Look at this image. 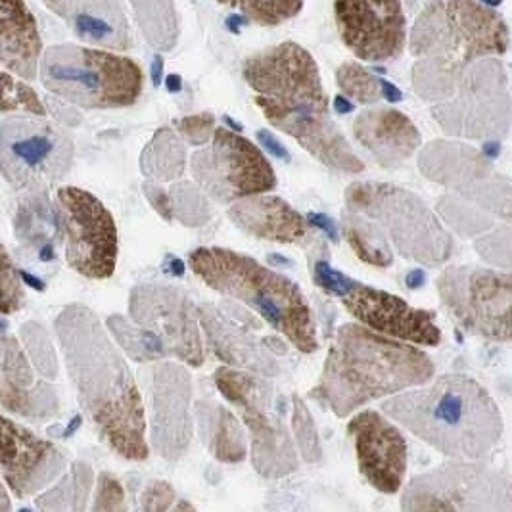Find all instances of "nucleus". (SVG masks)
<instances>
[{
	"label": "nucleus",
	"instance_id": "f257e3e1",
	"mask_svg": "<svg viewBox=\"0 0 512 512\" xmlns=\"http://www.w3.org/2000/svg\"><path fill=\"white\" fill-rule=\"evenodd\" d=\"M64 365L98 436L127 461H146V409L135 374L93 309L71 303L54 321Z\"/></svg>",
	"mask_w": 512,
	"mask_h": 512
},
{
	"label": "nucleus",
	"instance_id": "f03ea898",
	"mask_svg": "<svg viewBox=\"0 0 512 512\" xmlns=\"http://www.w3.org/2000/svg\"><path fill=\"white\" fill-rule=\"evenodd\" d=\"M242 75L265 119L315 160L350 175L365 169L330 116L319 66L302 45L286 41L257 52L244 62Z\"/></svg>",
	"mask_w": 512,
	"mask_h": 512
},
{
	"label": "nucleus",
	"instance_id": "7ed1b4c3",
	"mask_svg": "<svg viewBox=\"0 0 512 512\" xmlns=\"http://www.w3.org/2000/svg\"><path fill=\"white\" fill-rule=\"evenodd\" d=\"M382 413L445 457L463 461H488L505 428L497 401L463 374H445L388 397Z\"/></svg>",
	"mask_w": 512,
	"mask_h": 512
},
{
	"label": "nucleus",
	"instance_id": "20e7f679",
	"mask_svg": "<svg viewBox=\"0 0 512 512\" xmlns=\"http://www.w3.org/2000/svg\"><path fill=\"white\" fill-rule=\"evenodd\" d=\"M434 374L436 365L415 344L350 323L338 328L311 397L346 419L371 401L430 382Z\"/></svg>",
	"mask_w": 512,
	"mask_h": 512
},
{
	"label": "nucleus",
	"instance_id": "39448f33",
	"mask_svg": "<svg viewBox=\"0 0 512 512\" xmlns=\"http://www.w3.org/2000/svg\"><path fill=\"white\" fill-rule=\"evenodd\" d=\"M509 48L505 20L478 0H432L420 12L411 52L413 87L426 102L440 104L455 93L466 68Z\"/></svg>",
	"mask_w": 512,
	"mask_h": 512
},
{
	"label": "nucleus",
	"instance_id": "423d86ee",
	"mask_svg": "<svg viewBox=\"0 0 512 512\" xmlns=\"http://www.w3.org/2000/svg\"><path fill=\"white\" fill-rule=\"evenodd\" d=\"M188 267L211 290L254 309L296 350H319L311 307L294 280L261 265L254 257L217 246L190 252Z\"/></svg>",
	"mask_w": 512,
	"mask_h": 512
},
{
	"label": "nucleus",
	"instance_id": "0eeeda50",
	"mask_svg": "<svg viewBox=\"0 0 512 512\" xmlns=\"http://www.w3.org/2000/svg\"><path fill=\"white\" fill-rule=\"evenodd\" d=\"M39 71L48 93L85 110L133 106L144 85L139 64L108 48L56 45L45 50Z\"/></svg>",
	"mask_w": 512,
	"mask_h": 512
},
{
	"label": "nucleus",
	"instance_id": "6e6552de",
	"mask_svg": "<svg viewBox=\"0 0 512 512\" xmlns=\"http://www.w3.org/2000/svg\"><path fill=\"white\" fill-rule=\"evenodd\" d=\"M346 204L376 221L397 252L420 265H443L453 250V238L417 194L384 183H353Z\"/></svg>",
	"mask_w": 512,
	"mask_h": 512
},
{
	"label": "nucleus",
	"instance_id": "1a4fd4ad",
	"mask_svg": "<svg viewBox=\"0 0 512 512\" xmlns=\"http://www.w3.org/2000/svg\"><path fill=\"white\" fill-rule=\"evenodd\" d=\"M215 386L236 407L250 430V455L257 474L267 480L284 478L298 468L294 436L284 420V401L261 374L221 367Z\"/></svg>",
	"mask_w": 512,
	"mask_h": 512
},
{
	"label": "nucleus",
	"instance_id": "9d476101",
	"mask_svg": "<svg viewBox=\"0 0 512 512\" xmlns=\"http://www.w3.org/2000/svg\"><path fill=\"white\" fill-rule=\"evenodd\" d=\"M403 511L512 512V478L484 461L453 459L415 476L401 495Z\"/></svg>",
	"mask_w": 512,
	"mask_h": 512
},
{
	"label": "nucleus",
	"instance_id": "9b49d317",
	"mask_svg": "<svg viewBox=\"0 0 512 512\" xmlns=\"http://www.w3.org/2000/svg\"><path fill=\"white\" fill-rule=\"evenodd\" d=\"M70 135L41 116L6 117L0 129L2 175L16 190L47 188L70 173Z\"/></svg>",
	"mask_w": 512,
	"mask_h": 512
},
{
	"label": "nucleus",
	"instance_id": "f8f14e48",
	"mask_svg": "<svg viewBox=\"0 0 512 512\" xmlns=\"http://www.w3.org/2000/svg\"><path fill=\"white\" fill-rule=\"evenodd\" d=\"M440 302L465 332L512 342V275L484 267H447L438 277Z\"/></svg>",
	"mask_w": 512,
	"mask_h": 512
},
{
	"label": "nucleus",
	"instance_id": "ddd939ff",
	"mask_svg": "<svg viewBox=\"0 0 512 512\" xmlns=\"http://www.w3.org/2000/svg\"><path fill=\"white\" fill-rule=\"evenodd\" d=\"M190 169L194 183L221 204H236L277 187L265 154L252 140L225 127H217L210 142L192 154Z\"/></svg>",
	"mask_w": 512,
	"mask_h": 512
},
{
	"label": "nucleus",
	"instance_id": "4468645a",
	"mask_svg": "<svg viewBox=\"0 0 512 512\" xmlns=\"http://www.w3.org/2000/svg\"><path fill=\"white\" fill-rule=\"evenodd\" d=\"M432 116L453 137H503L511 123L507 73L495 58H482L466 68L455 93L432 108Z\"/></svg>",
	"mask_w": 512,
	"mask_h": 512
},
{
	"label": "nucleus",
	"instance_id": "2eb2a0df",
	"mask_svg": "<svg viewBox=\"0 0 512 512\" xmlns=\"http://www.w3.org/2000/svg\"><path fill=\"white\" fill-rule=\"evenodd\" d=\"M56 208L62 223L66 261L85 279H110L116 271L119 238L116 219L85 188L56 190Z\"/></svg>",
	"mask_w": 512,
	"mask_h": 512
},
{
	"label": "nucleus",
	"instance_id": "dca6fc26",
	"mask_svg": "<svg viewBox=\"0 0 512 512\" xmlns=\"http://www.w3.org/2000/svg\"><path fill=\"white\" fill-rule=\"evenodd\" d=\"M129 317L158 334L175 359L188 367L204 365L198 307L173 286L142 284L131 292Z\"/></svg>",
	"mask_w": 512,
	"mask_h": 512
},
{
	"label": "nucleus",
	"instance_id": "f3484780",
	"mask_svg": "<svg viewBox=\"0 0 512 512\" xmlns=\"http://www.w3.org/2000/svg\"><path fill=\"white\" fill-rule=\"evenodd\" d=\"M334 16L344 45L365 62H388L407 45L401 0H334Z\"/></svg>",
	"mask_w": 512,
	"mask_h": 512
},
{
	"label": "nucleus",
	"instance_id": "a211bd4d",
	"mask_svg": "<svg viewBox=\"0 0 512 512\" xmlns=\"http://www.w3.org/2000/svg\"><path fill=\"white\" fill-rule=\"evenodd\" d=\"M148 374L152 447L165 461H179L194 432L192 378L183 365L173 361H158Z\"/></svg>",
	"mask_w": 512,
	"mask_h": 512
},
{
	"label": "nucleus",
	"instance_id": "6ab92c4d",
	"mask_svg": "<svg viewBox=\"0 0 512 512\" xmlns=\"http://www.w3.org/2000/svg\"><path fill=\"white\" fill-rule=\"evenodd\" d=\"M357 466L369 486L380 493L394 495L403 488L409 449L392 420L378 411H361L348 422Z\"/></svg>",
	"mask_w": 512,
	"mask_h": 512
},
{
	"label": "nucleus",
	"instance_id": "aec40b11",
	"mask_svg": "<svg viewBox=\"0 0 512 512\" xmlns=\"http://www.w3.org/2000/svg\"><path fill=\"white\" fill-rule=\"evenodd\" d=\"M342 302L357 323L388 338L428 348H436L442 342L434 311L413 307L390 292L357 284Z\"/></svg>",
	"mask_w": 512,
	"mask_h": 512
},
{
	"label": "nucleus",
	"instance_id": "412c9836",
	"mask_svg": "<svg viewBox=\"0 0 512 512\" xmlns=\"http://www.w3.org/2000/svg\"><path fill=\"white\" fill-rule=\"evenodd\" d=\"M2 482L16 499H27L64 474L68 459L48 440L2 417Z\"/></svg>",
	"mask_w": 512,
	"mask_h": 512
},
{
	"label": "nucleus",
	"instance_id": "4be33fe9",
	"mask_svg": "<svg viewBox=\"0 0 512 512\" xmlns=\"http://www.w3.org/2000/svg\"><path fill=\"white\" fill-rule=\"evenodd\" d=\"M0 403L6 413L31 420H47L58 415L60 396L50 380L37 373L20 338L2 336V376Z\"/></svg>",
	"mask_w": 512,
	"mask_h": 512
},
{
	"label": "nucleus",
	"instance_id": "5701e85b",
	"mask_svg": "<svg viewBox=\"0 0 512 512\" xmlns=\"http://www.w3.org/2000/svg\"><path fill=\"white\" fill-rule=\"evenodd\" d=\"M198 315L211 350L229 367L248 369L261 376L277 373L275 353H269L267 346L259 344L248 330L250 315L233 305H202Z\"/></svg>",
	"mask_w": 512,
	"mask_h": 512
},
{
	"label": "nucleus",
	"instance_id": "b1692460",
	"mask_svg": "<svg viewBox=\"0 0 512 512\" xmlns=\"http://www.w3.org/2000/svg\"><path fill=\"white\" fill-rule=\"evenodd\" d=\"M353 135L382 167L407 162L422 144L417 125L394 108L365 110L353 123Z\"/></svg>",
	"mask_w": 512,
	"mask_h": 512
},
{
	"label": "nucleus",
	"instance_id": "393cba45",
	"mask_svg": "<svg viewBox=\"0 0 512 512\" xmlns=\"http://www.w3.org/2000/svg\"><path fill=\"white\" fill-rule=\"evenodd\" d=\"M73 33L94 47L125 50L131 31L119 0H43Z\"/></svg>",
	"mask_w": 512,
	"mask_h": 512
},
{
	"label": "nucleus",
	"instance_id": "a878e982",
	"mask_svg": "<svg viewBox=\"0 0 512 512\" xmlns=\"http://www.w3.org/2000/svg\"><path fill=\"white\" fill-rule=\"evenodd\" d=\"M234 225L254 238L279 244H305L311 238V223L279 196L257 194L231 204Z\"/></svg>",
	"mask_w": 512,
	"mask_h": 512
},
{
	"label": "nucleus",
	"instance_id": "bb28decb",
	"mask_svg": "<svg viewBox=\"0 0 512 512\" xmlns=\"http://www.w3.org/2000/svg\"><path fill=\"white\" fill-rule=\"evenodd\" d=\"M0 37V62L4 71L25 81L35 79L45 52L37 22L24 0H0Z\"/></svg>",
	"mask_w": 512,
	"mask_h": 512
},
{
	"label": "nucleus",
	"instance_id": "cd10ccee",
	"mask_svg": "<svg viewBox=\"0 0 512 512\" xmlns=\"http://www.w3.org/2000/svg\"><path fill=\"white\" fill-rule=\"evenodd\" d=\"M14 234L25 252H33L39 261L56 259V242L62 238V223L56 204L50 202L47 188L24 190L14 217Z\"/></svg>",
	"mask_w": 512,
	"mask_h": 512
},
{
	"label": "nucleus",
	"instance_id": "c85d7f7f",
	"mask_svg": "<svg viewBox=\"0 0 512 512\" xmlns=\"http://www.w3.org/2000/svg\"><path fill=\"white\" fill-rule=\"evenodd\" d=\"M198 419H200L202 438L217 461L236 465L246 459L248 455L246 432L242 430L238 419L225 405L200 403Z\"/></svg>",
	"mask_w": 512,
	"mask_h": 512
},
{
	"label": "nucleus",
	"instance_id": "c756f323",
	"mask_svg": "<svg viewBox=\"0 0 512 512\" xmlns=\"http://www.w3.org/2000/svg\"><path fill=\"white\" fill-rule=\"evenodd\" d=\"M175 131L162 127L140 154V171L146 179L173 183L185 175L187 148Z\"/></svg>",
	"mask_w": 512,
	"mask_h": 512
},
{
	"label": "nucleus",
	"instance_id": "7c9ffc66",
	"mask_svg": "<svg viewBox=\"0 0 512 512\" xmlns=\"http://www.w3.org/2000/svg\"><path fill=\"white\" fill-rule=\"evenodd\" d=\"M342 233L346 236L353 254L363 263H369L378 269H388L394 263V252L388 244L386 233L373 219L357 211H350L344 215Z\"/></svg>",
	"mask_w": 512,
	"mask_h": 512
},
{
	"label": "nucleus",
	"instance_id": "2f4dec72",
	"mask_svg": "<svg viewBox=\"0 0 512 512\" xmlns=\"http://www.w3.org/2000/svg\"><path fill=\"white\" fill-rule=\"evenodd\" d=\"M93 484V468L87 463H75L52 488L47 489L41 497H37V509L85 511Z\"/></svg>",
	"mask_w": 512,
	"mask_h": 512
},
{
	"label": "nucleus",
	"instance_id": "473e14b6",
	"mask_svg": "<svg viewBox=\"0 0 512 512\" xmlns=\"http://www.w3.org/2000/svg\"><path fill=\"white\" fill-rule=\"evenodd\" d=\"M106 326L121 351L137 363H156L169 355L162 338L152 330L135 323L131 317L110 315L106 319Z\"/></svg>",
	"mask_w": 512,
	"mask_h": 512
},
{
	"label": "nucleus",
	"instance_id": "72a5a7b5",
	"mask_svg": "<svg viewBox=\"0 0 512 512\" xmlns=\"http://www.w3.org/2000/svg\"><path fill=\"white\" fill-rule=\"evenodd\" d=\"M146 41L160 50H171L179 39V20L173 0H131Z\"/></svg>",
	"mask_w": 512,
	"mask_h": 512
},
{
	"label": "nucleus",
	"instance_id": "f704fd0d",
	"mask_svg": "<svg viewBox=\"0 0 512 512\" xmlns=\"http://www.w3.org/2000/svg\"><path fill=\"white\" fill-rule=\"evenodd\" d=\"M223 6L238 10L246 20L265 27H275L296 18L303 0H217Z\"/></svg>",
	"mask_w": 512,
	"mask_h": 512
},
{
	"label": "nucleus",
	"instance_id": "c9c22d12",
	"mask_svg": "<svg viewBox=\"0 0 512 512\" xmlns=\"http://www.w3.org/2000/svg\"><path fill=\"white\" fill-rule=\"evenodd\" d=\"M20 342L24 346L27 357L31 359L33 367L37 369V373L48 380H54L60 373V365L45 326L35 321L25 323L20 330Z\"/></svg>",
	"mask_w": 512,
	"mask_h": 512
},
{
	"label": "nucleus",
	"instance_id": "e433bc0d",
	"mask_svg": "<svg viewBox=\"0 0 512 512\" xmlns=\"http://www.w3.org/2000/svg\"><path fill=\"white\" fill-rule=\"evenodd\" d=\"M173 215L187 227H202L210 221V204L206 200V192L200 185L179 183L169 188Z\"/></svg>",
	"mask_w": 512,
	"mask_h": 512
},
{
	"label": "nucleus",
	"instance_id": "4c0bfd02",
	"mask_svg": "<svg viewBox=\"0 0 512 512\" xmlns=\"http://www.w3.org/2000/svg\"><path fill=\"white\" fill-rule=\"evenodd\" d=\"M336 83L342 94L359 104H374L380 100V81L357 62H346L336 71Z\"/></svg>",
	"mask_w": 512,
	"mask_h": 512
},
{
	"label": "nucleus",
	"instance_id": "58836bf2",
	"mask_svg": "<svg viewBox=\"0 0 512 512\" xmlns=\"http://www.w3.org/2000/svg\"><path fill=\"white\" fill-rule=\"evenodd\" d=\"M22 112L27 116H47V108L24 81H20L10 71H2V114Z\"/></svg>",
	"mask_w": 512,
	"mask_h": 512
},
{
	"label": "nucleus",
	"instance_id": "ea45409f",
	"mask_svg": "<svg viewBox=\"0 0 512 512\" xmlns=\"http://www.w3.org/2000/svg\"><path fill=\"white\" fill-rule=\"evenodd\" d=\"M292 432L294 440L298 443V451L303 459L311 465L319 463L323 457V447L319 440V432L315 426V420L311 417V411L303 403L302 397H294L292 401Z\"/></svg>",
	"mask_w": 512,
	"mask_h": 512
},
{
	"label": "nucleus",
	"instance_id": "a19ab883",
	"mask_svg": "<svg viewBox=\"0 0 512 512\" xmlns=\"http://www.w3.org/2000/svg\"><path fill=\"white\" fill-rule=\"evenodd\" d=\"M2 315L8 317L22 309L25 302L22 275L12 263V257L8 254L6 246H2Z\"/></svg>",
	"mask_w": 512,
	"mask_h": 512
},
{
	"label": "nucleus",
	"instance_id": "79ce46f5",
	"mask_svg": "<svg viewBox=\"0 0 512 512\" xmlns=\"http://www.w3.org/2000/svg\"><path fill=\"white\" fill-rule=\"evenodd\" d=\"M125 489L121 480L112 472H102L96 480L94 489L93 511H125Z\"/></svg>",
	"mask_w": 512,
	"mask_h": 512
},
{
	"label": "nucleus",
	"instance_id": "37998d69",
	"mask_svg": "<svg viewBox=\"0 0 512 512\" xmlns=\"http://www.w3.org/2000/svg\"><path fill=\"white\" fill-rule=\"evenodd\" d=\"M175 129L181 135V139L192 146H204L210 142L215 133V117L210 114H198L187 116L175 121Z\"/></svg>",
	"mask_w": 512,
	"mask_h": 512
},
{
	"label": "nucleus",
	"instance_id": "c03bdc74",
	"mask_svg": "<svg viewBox=\"0 0 512 512\" xmlns=\"http://www.w3.org/2000/svg\"><path fill=\"white\" fill-rule=\"evenodd\" d=\"M313 279L317 282V286H321L328 294L338 296V298H346L351 290L359 284L357 280L350 279L348 275H344V273L332 269L330 263L323 261V259H319V261L315 263Z\"/></svg>",
	"mask_w": 512,
	"mask_h": 512
},
{
	"label": "nucleus",
	"instance_id": "a18cd8bd",
	"mask_svg": "<svg viewBox=\"0 0 512 512\" xmlns=\"http://www.w3.org/2000/svg\"><path fill=\"white\" fill-rule=\"evenodd\" d=\"M175 499H177V495H175L173 486L163 482V480H156L142 491L139 509L146 512L169 511V509L175 507L173 505Z\"/></svg>",
	"mask_w": 512,
	"mask_h": 512
},
{
	"label": "nucleus",
	"instance_id": "49530a36",
	"mask_svg": "<svg viewBox=\"0 0 512 512\" xmlns=\"http://www.w3.org/2000/svg\"><path fill=\"white\" fill-rule=\"evenodd\" d=\"M144 196H146V200L150 202V206L158 211L165 221H173V219H175L169 190H165L158 181H148V183H144Z\"/></svg>",
	"mask_w": 512,
	"mask_h": 512
},
{
	"label": "nucleus",
	"instance_id": "de8ad7c7",
	"mask_svg": "<svg viewBox=\"0 0 512 512\" xmlns=\"http://www.w3.org/2000/svg\"><path fill=\"white\" fill-rule=\"evenodd\" d=\"M256 139L261 144V148H265L271 156H275L277 160H282V162H290V152L271 131L259 129L256 133Z\"/></svg>",
	"mask_w": 512,
	"mask_h": 512
},
{
	"label": "nucleus",
	"instance_id": "09e8293b",
	"mask_svg": "<svg viewBox=\"0 0 512 512\" xmlns=\"http://www.w3.org/2000/svg\"><path fill=\"white\" fill-rule=\"evenodd\" d=\"M305 217H307V221L311 223V227L323 231L332 242H338V240H340L338 225H336V221H334L330 215L319 213V211H309Z\"/></svg>",
	"mask_w": 512,
	"mask_h": 512
},
{
	"label": "nucleus",
	"instance_id": "8fccbe9b",
	"mask_svg": "<svg viewBox=\"0 0 512 512\" xmlns=\"http://www.w3.org/2000/svg\"><path fill=\"white\" fill-rule=\"evenodd\" d=\"M165 271L169 273V275H173V277H177V279H181L183 275H185V271H187V265H185V261L183 259H179L177 256H165Z\"/></svg>",
	"mask_w": 512,
	"mask_h": 512
},
{
	"label": "nucleus",
	"instance_id": "3c124183",
	"mask_svg": "<svg viewBox=\"0 0 512 512\" xmlns=\"http://www.w3.org/2000/svg\"><path fill=\"white\" fill-rule=\"evenodd\" d=\"M380 89H382V96L390 102V104H396L403 100V93L397 89L394 83L386 81V79H380Z\"/></svg>",
	"mask_w": 512,
	"mask_h": 512
},
{
	"label": "nucleus",
	"instance_id": "603ef678",
	"mask_svg": "<svg viewBox=\"0 0 512 512\" xmlns=\"http://www.w3.org/2000/svg\"><path fill=\"white\" fill-rule=\"evenodd\" d=\"M334 110H336V114L346 116V114H351V112L355 110V104L351 102L346 94H338V96L334 98Z\"/></svg>",
	"mask_w": 512,
	"mask_h": 512
},
{
	"label": "nucleus",
	"instance_id": "864d4df0",
	"mask_svg": "<svg viewBox=\"0 0 512 512\" xmlns=\"http://www.w3.org/2000/svg\"><path fill=\"white\" fill-rule=\"evenodd\" d=\"M424 282H426V273L422 269H413L405 277V284L409 290H417L420 286H424Z\"/></svg>",
	"mask_w": 512,
	"mask_h": 512
},
{
	"label": "nucleus",
	"instance_id": "5fc2aeb1",
	"mask_svg": "<svg viewBox=\"0 0 512 512\" xmlns=\"http://www.w3.org/2000/svg\"><path fill=\"white\" fill-rule=\"evenodd\" d=\"M165 87H167L169 93H181V91H183V79H181V75L169 73V75L165 77Z\"/></svg>",
	"mask_w": 512,
	"mask_h": 512
},
{
	"label": "nucleus",
	"instance_id": "6e6d98bb",
	"mask_svg": "<svg viewBox=\"0 0 512 512\" xmlns=\"http://www.w3.org/2000/svg\"><path fill=\"white\" fill-rule=\"evenodd\" d=\"M163 77V58L158 54L152 62V81H154V87H160Z\"/></svg>",
	"mask_w": 512,
	"mask_h": 512
},
{
	"label": "nucleus",
	"instance_id": "4d7b16f0",
	"mask_svg": "<svg viewBox=\"0 0 512 512\" xmlns=\"http://www.w3.org/2000/svg\"><path fill=\"white\" fill-rule=\"evenodd\" d=\"M20 275H22V279H24L33 290H37V292H43V290L47 288V284H45L43 280L37 279L35 275H29V273H25V271H20Z\"/></svg>",
	"mask_w": 512,
	"mask_h": 512
},
{
	"label": "nucleus",
	"instance_id": "13d9d810",
	"mask_svg": "<svg viewBox=\"0 0 512 512\" xmlns=\"http://www.w3.org/2000/svg\"><path fill=\"white\" fill-rule=\"evenodd\" d=\"M482 150H484V156L491 160V158L499 156V152H501V144H499L497 140H488V142L482 146Z\"/></svg>",
	"mask_w": 512,
	"mask_h": 512
},
{
	"label": "nucleus",
	"instance_id": "bf43d9fd",
	"mask_svg": "<svg viewBox=\"0 0 512 512\" xmlns=\"http://www.w3.org/2000/svg\"><path fill=\"white\" fill-rule=\"evenodd\" d=\"M81 424H83V419H81V415H77V417H73L70 422V426L64 430V434H62V438H70L71 434L75 432V430H79L81 428Z\"/></svg>",
	"mask_w": 512,
	"mask_h": 512
},
{
	"label": "nucleus",
	"instance_id": "052dcab7",
	"mask_svg": "<svg viewBox=\"0 0 512 512\" xmlns=\"http://www.w3.org/2000/svg\"><path fill=\"white\" fill-rule=\"evenodd\" d=\"M223 121L227 123V127H231V129H233V131H236V133H240V131H242V125H238V123H236L234 119H231V117L225 116L223 117Z\"/></svg>",
	"mask_w": 512,
	"mask_h": 512
},
{
	"label": "nucleus",
	"instance_id": "680f3d73",
	"mask_svg": "<svg viewBox=\"0 0 512 512\" xmlns=\"http://www.w3.org/2000/svg\"><path fill=\"white\" fill-rule=\"evenodd\" d=\"M269 261H271V263H279V265H290L288 259H284V257L280 256H269Z\"/></svg>",
	"mask_w": 512,
	"mask_h": 512
},
{
	"label": "nucleus",
	"instance_id": "e2e57ef3",
	"mask_svg": "<svg viewBox=\"0 0 512 512\" xmlns=\"http://www.w3.org/2000/svg\"><path fill=\"white\" fill-rule=\"evenodd\" d=\"M173 509H175V511H183V509H188V511H196V509H194V505L185 503V501H183V503H179V505H175Z\"/></svg>",
	"mask_w": 512,
	"mask_h": 512
},
{
	"label": "nucleus",
	"instance_id": "0e129e2a",
	"mask_svg": "<svg viewBox=\"0 0 512 512\" xmlns=\"http://www.w3.org/2000/svg\"><path fill=\"white\" fill-rule=\"evenodd\" d=\"M480 2H484L486 6H489V8H493V6H499L503 0H480Z\"/></svg>",
	"mask_w": 512,
	"mask_h": 512
}]
</instances>
